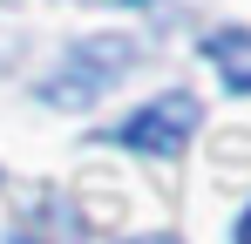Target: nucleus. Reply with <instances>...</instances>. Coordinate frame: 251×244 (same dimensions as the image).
I'll list each match as a JSON object with an SVG mask.
<instances>
[{
    "label": "nucleus",
    "mask_w": 251,
    "mask_h": 244,
    "mask_svg": "<svg viewBox=\"0 0 251 244\" xmlns=\"http://www.w3.org/2000/svg\"><path fill=\"white\" fill-rule=\"evenodd\" d=\"M129 68H136V41H129V34L75 41V48L61 54V68L41 81V102H48V109H88V102H95V95H109Z\"/></svg>",
    "instance_id": "obj_1"
},
{
    "label": "nucleus",
    "mask_w": 251,
    "mask_h": 244,
    "mask_svg": "<svg viewBox=\"0 0 251 244\" xmlns=\"http://www.w3.org/2000/svg\"><path fill=\"white\" fill-rule=\"evenodd\" d=\"M197 95H163V102H150V109H136V116L116 129V143L123 149H136V156H156V163H170V156H183L190 149V136H197Z\"/></svg>",
    "instance_id": "obj_2"
},
{
    "label": "nucleus",
    "mask_w": 251,
    "mask_h": 244,
    "mask_svg": "<svg viewBox=\"0 0 251 244\" xmlns=\"http://www.w3.org/2000/svg\"><path fill=\"white\" fill-rule=\"evenodd\" d=\"M204 61L224 75L231 95H251V27H217V34H204Z\"/></svg>",
    "instance_id": "obj_3"
},
{
    "label": "nucleus",
    "mask_w": 251,
    "mask_h": 244,
    "mask_svg": "<svg viewBox=\"0 0 251 244\" xmlns=\"http://www.w3.org/2000/svg\"><path fill=\"white\" fill-rule=\"evenodd\" d=\"M7 244H75V217H68L61 203H41V210H27V217L14 224Z\"/></svg>",
    "instance_id": "obj_4"
},
{
    "label": "nucleus",
    "mask_w": 251,
    "mask_h": 244,
    "mask_svg": "<svg viewBox=\"0 0 251 244\" xmlns=\"http://www.w3.org/2000/svg\"><path fill=\"white\" fill-rule=\"evenodd\" d=\"M129 244H176L170 231H150V238H129Z\"/></svg>",
    "instance_id": "obj_5"
},
{
    "label": "nucleus",
    "mask_w": 251,
    "mask_h": 244,
    "mask_svg": "<svg viewBox=\"0 0 251 244\" xmlns=\"http://www.w3.org/2000/svg\"><path fill=\"white\" fill-rule=\"evenodd\" d=\"M238 244H251V210H245V217H238Z\"/></svg>",
    "instance_id": "obj_6"
}]
</instances>
